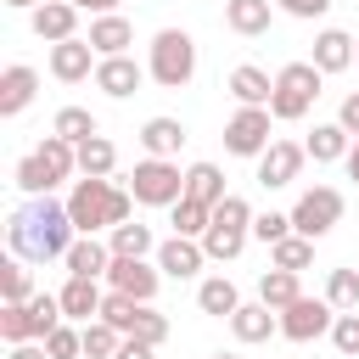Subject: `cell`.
I'll use <instances>...</instances> for the list:
<instances>
[{
    "instance_id": "obj_27",
    "label": "cell",
    "mask_w": 359,
    "mask_h": 359,
    "mask_svg": "<svg viewBox=\"0 0 359 359\" xmlns=\"http://www.w3.org/2000/svg\"><path fill=\"white\" fill-rule=\"evenodd\" d=\"M297 297H303V286H297V269H275V264H269V269L258 275V303H269L275 314H280V309H292Z\"/></svg>"
},
{
    "instance_id": "obj_46",
    "label": "cell",
    "mask_w": 359,
    "mask_h": 359,
    "mask_svg": "<svg viewBox=\"0 0 359 359\" xmlns=\"http://www.w3.org/2000/svg\"><path fill=\"white\" fill-rule=\"evenodd\" d=\"M337 123H342L348 135H359V90H348V95H342V107H337Z\"/></svg>"
},
{
    "instance_id": "obj_13",
    "label": "cell",
    "mask_w": 359,
    "mask_h": 359,
    "mask_svg": "<svg viewBox=\"0 0 359 359\" xmlns=\"http://www.w3.org/2000/svg\"><path fill=\"white\" fill-rule=\"evenodd\" d=\"M151 258H157V269H163L168 280H196L202 264H208V252H202L196 236H168V241H157Z\"/></svg>"
},
{
    "instance_id": "obj_10",
    "label": "cell",
    "mask_w": 359,
    "mask_h": 359,
    "mask_svg": "<svg viewBox=\"0 0 359 359\" xmlns=\"http://www.w3.org/2000/svg\"><path fill=\"white\" fill-rule=\"evenodd\" d=\"M45 67H50V79H62V84H84V79H95V67H101V50H95L84 34H73V39L50 45Z\"/></svg>"
},
{
    "instance_id": "obj_26",
    "label": "cell",
    "mask_w": 359,
    "mask_h": 359,
    "mask_svg": "<svg viewBox=\"0 0 359 359\" xmlns=\"http://www.w3.org/2000/svg\"><path fill=\"white\" fill-rule=\"evenodd\" d=\"M107 247H112V258H151L157 252V236H151V224L123 219V224L107 230Z\"/></svg>"
},
{
    "instance_id": "obj_18",
    "label": "cell",
    "mask_w": 359,
    "mask_h": 359,
    "mask_svg": "<svg viewBox=\"0 0 359 359\" xmlns=\"http://www.w3.org/2000/svg\"><path fill=\"white\" fill-rule=\"evenodd\" d=\"M275 11H280L275 0H224V28L241 39H258V34H269Z\"/></svg>"
},
{
    "instance_id": "obj_41",
    "label": "cell",
    "mask_w": 359,
    "mask_h": 359,
    "mask_svg": "<svg viewBox=\"0 0 359 359\" xmlns=\"http://www.w3.org/2000/svg\"><path fill=\"white\" fill-rule=\"evenodd\" d=\"M45 348H50V359H84V325L62 320V325L45 337Z\"/></svg>"
},
{
    "instance_id": "obj_42",
    "label": "cell",
    "mask_w": 359,
    "mask_h": 359,
    "mask_svg": "<svg viewBox=\"0 0 359 359\" xmlns=\"http://www.w3.org/2000/svg\"><path fill=\"white\" fill-rule=\"evenodd\" d=\"M135 309H140L135 297H123V292H112V286H107V297H101V320H112L123 337H129V325H135Z\"/></svg>"
},
{
    "instance_id": "obj_21",
    "label": "cell",
    "mask_w": 359,
    "mask_h": 359,
    "mask_svg": "<svg viewBox=\"0 0 359 359\" xmlns=\"http://www.w3.org/2000/svg\"><path fill=\"white\" fill-rule=\"evenodd\" d=\"M353 45H359L353 34H342V28H320L309 62H314L320 73H348V67H353Z\"/></svg>"
},
{
    "instance_id": "obj_50",
    "label": "cell",
    "mask_w": 359,
    "mask_h": 359,
    "mask_svg": "<svg viewBox=\"0 0 359 359\" xmlns=\"http://www.w3.org/2000/svg\"><path fill=\"white\" fill-rule=\"evenodd\" d=\"M342 168H348V180L359 185V135H353V146H348V157H342Z\"/></svg>"
},
{
    "instance_id": "obj_34",
    "label": "cell",
    "mask_w": 359,
    "mask_h": 359,
    "mask_svg": "<svg viewBox=\"0 0 359 359\" xmlns=\"http://www.w3.org/2000/svg\"><path fill=\"white\" fill-rule=\"evenodd\" d=\"M118 348H123V331L112 325V320H84V359H118Z\"/></svg>"
},
{
    "instance_id": "obj_43",
    "label": "cell",
    "mask_w": 359,
    "mask_h": 359,
    "mask_svg": "<svg viewBox=\"0 0 359 359\" xmlns=\"http://www.w3.org/2000/svg\"><path fill=\"white\" fill-rule=\"evenodd\" d=\"M331 348L348 353V359H359V309L337 314V325H331Z\"/></svg>"
},
{
    "instance_id": "obj_45",
    "label": "cell",
    "mask_w": 359,
    "mask_h": 359,
    "mask_svg": "<svg viewBox=\"0 0 359 359\" xmlns=\"http://www.w3.org/2000/svg\"><path fill=\"white\" fill-rule=\"evenodd\" d=\"M286 17H297V22H314V17H325L331 11V0H275Z\"/></svg>"
},
{
    "instance_id": "obj_30",
    "label": "cell",
    "mask_w": 359,
    "mask_h": 359,
    "mask_svg": "<svg viewBox=\"0 0 359 359\" xmlns=\"http://www.w3.org/2000/svg\"><path fill=\"white\" fill-rule=\"evenodd\" d=\"M185 196H196V202H208V208H219L230 191H224V174H219V163H191L185 168Z\"/></svg>"
},
{
    "instance_id": "obj_51",
    "label": "cell",
    "mask_w": 359,
    "mask_h": 359,
    "mask_svg": "<svg viewBox=\"0 0 359 359\" xmlns=\"http://www.w3.org/2000/svg\"><path fill=\"white\" fill-rule=\"evenodd\" d=\"M6 6H17V11H34V6H39V0H6Z\"/></svg>"
},
{
    "instance_id": "obj_28",
    "label": "cell",
    "mask_w": 359,
    "mask_h": 359,
    "mask_svg": "<svg viewBox=\"0 0 359 359\" xmlns=\"http://www.w3.org/2000/svg\"><path fill=\"white\" fill-rule=\"evenodd\" d=\"M348 146H353V135H348L342 123H314V135L303 140V151H309L314 163H342Z\"/></svg>"
},
{
    "instance_id": "obj_36",
    "label": "cell",
    "mask_w": 359,
    "mask_h": 359,
    "mask_svg": "<svg viewBox=\"0 0 359 359\" xmlns=\"http://www.w3.org/2000/svg\"><path fill=\"white\" fill-rule=\"evenodd\" d=\"M50 129H56L62 140H73V146H79V140H90V135H101V123H95V112H90V107H62V112L50 118Z\"/></svg>"
},
{
    "instance_id": "obj_44",
    "label": "cell",
    "mask_w": 359,
    "mask_h": 359,
    "mask_svg": "<svg viewBox=\"0 0 359 359\" xmlns=\"http://www.w3.org/2000/svg\"><path fill=\"white\" fill-rule=\"evenodd\" d=\"M252 236H258L264 247H275L280 236H292V213H275V208H269V213H258V219H252Z\"/></svg>"
},
{
    "instance_id": "obj_12",
    "label": "cell",
    "mask_w": 359,
    "mask_h": 359,
    "mask_svg": "<svg viewBox=\"0 0 359 359\" xmlns=\"http://www.w3.org/2000/svg\"><path fill=\"white\" fill-rule=\"evenodd\" d=\"M303 163H309V151H303L297 140H269V151L258 157V185H264V191H286V185L303 174Z\"/></svg>"
},
{
    "instance_id": "obj_19",
    "label": "cell",
    "mask_w": 359,
    "mask_h": 359,
    "mask_svg": "<svg viewBox=\"0 0 359 359\" xmlns=\"http://www.w3.org/2000/svg\"><path fill=\"white\" fill-rule=\"evenodd\" d=\"M56 297H62V314L84 325V320H95V314H101V297H107V292H101V280H90V275H67Z\"/></svg>"
},
{
    "instance_id": "obj_31",
    "label": "cell",
    "mask_w": 359,
    "mask_h": 359,
    "mask_svg": "<svg viewBox=\"0 0 359 359\" xmlns=\"http://www.w3.org/2000/svg\"><path fill=\"white\" fill-rule=\"evenodd\" d=\"M34 151H39V163H45L56 180H73V174H79V146H73V140H62L56 129H50V135H45Z\"/></svg>"
},
{
    "instance_id": "obj_11",
    "label": "cell",
    "mask_w": 359,
    "mask_h": 359,
    "mask_svg": "<svg viewBox=\"0 0 359 359\" xmlns=\"http://www.w3.org/2000/svg\"><path fill=\"white\" fill-rule=\"evenodd\" d=\"M163 280L168 275L157 269V258H112V269H107V286L123 292V297H135V303H151Z\"/></svg>"
},
{
    "instance_id": "obj_22",
    "label": "cell",
    "mask_w": 359,
    "mask_h": 359,
    "mask_svg": "<svg viewBox=\"0 0 359 359\" xmlns=\"http://www.w3.org/2000/svg\"><path fill=\"white\" fill-rule=\"evenodd\" d=\"M224 90L236 95V107H269V95H275V79H269L264 67H252V62H241V67H230V79H224Z\"/></svg>"
},
{
    "instance_id": "obj_40",
    "label": "cell",
    "mask_w": 359,
    "mask_h": 359,
    "mask_svg": "<svg viewBox=\"0 0 359 359\" xmlns=\"http://www.w3.org/2000/svg\"><path fill=\"white\" fill-rule=\"evenodd\" d=\"M129 337H140V342L163 348V342H168V314H157L151 303H140V309H135V325H129Z\"/></svg>"
},
{
    "instance_id": "obj_39",
    "label": "cell",
    "mask_w": 359,
    "mask_h": 359,
    "mask_svg": "<svg viewBox=\"0 0 359 359\" xmlns=\"http://www.w3.org/2000/svg\"><path fill=\"white\" fill-rule=\"evenodd\" d=\"M0 337H6V342H39L28 303H6V309H0Z\"/></svg>"
},
{
    "instance_id": "obj_4",
    "label": "cell",
    "mask_w": 359,
    "mask_h": 359,
    "mask_svg": "<svg viewBox=\"0 0 359 359\" xmlns=\"http://www.w3.org/2000/svg\"><path fill=\"white\" fill-rule=\"evenodd\" d=\"M146 73H151L163 90H185V84L196 79V39H191L185 28H157V34H151Z\"/></svg>"
},
{
    "instance_id": "obj_14",
    "label": "cell",
    "mask_w": 359,
    "mask_h": 359,
    "mask_svg": "<svg viewBox=\"0 0 359 359\" xmlns=\"http://www.w3.org/2000/svg\"><path fill=\"white\" fill-rule=\"evenodd\" d=\"M28 28H34L45 45H62V39L79 34V6H73V0H39V6L28 11Z\"/></svg>"
},
{
    "instance_id": "obj_15",
    "label": "cell",
    "mask_w": 359,
    "mask_h": 359,
    "mask_svg": "<svg viewBox=\"0 0 359 359\" xmlns=\"http://www.w3.org/2000/svg\"><path fill=\"white\" fill-rule=\"evenodd\" d=\"M146 79H151V73H146L135 56H101V67H95V90L112 95V101H129Z\"/></svg>"
},
{
    "instance_id": "obj_24",
    "label": "cell",
    "mask_w": 359,
    "mask_h": 359,
    "mask_svg": "<svg viewBox=\"0 0 359 359\" xmlns=\"http://www.w3.org/2000/svg\"><path fill=\"white\" fill-rule=\"evenodd\" d=\"M180 146H185V123H180V118L157 112V118L140 123V151H146V157H174Z\"/></svg>"
},
{
    "instance_id": "obj_29",
    "label": "cell",
    "mask_w": 359,
    "mask_h": 359,
    "mask_svg": "<svg viewBox=\"0 0 359 359\" xmlns=\"http://www.w3.org/2000/svg\"><path fill=\"white\" fill-rule=\"evenodd\" d=\"M112 168H118V146H112L107 135L79 140V174H90V180H112Z\"/></svg>"
},
{
    "instance_id": "obj_53",
    "label": "cell",
    "mask_w": 359,
    "mask_h": 359,
    "mask_svg": "<svg viewBox=\"0 0 359 359\" xmlns=\"http://www.w3.org/2000/svg\"><path fill=\"white\" fill-rule=\"evenodd\" d=\"M353 67H359V45H353Z\"/></svg>"
},
{
    "instance_id": "obj_3",
    "label": "cell",
    "mask_w": 359,
    "mask_h": 359,
    "mask_svg": "<svg viewBox=\"0 0 359 359\" xmlns=\"http://www.w3.org/2000/svg\"><path fill=\"white\" fill-rule=\"evenodd\" d=\"M252 202L247 196H224L219 208H213V224H208V236H202V252H208V264H230V258H241V247L252 241Z\"/></svg>"
},
{
    "instance_id": "obj_25",
    "label": "cell",
    "mask_w": 359,
    "mask_h": 359,
    "mask_svg": "<svg viewBox=\"0 0 359 359\" xmlns=\"http://www.w3.org/2000/svg\"><path fill=\"white\" fill-rule=\"evenodd\" d=\"M196 309L213 314V320H230V314L241 309L236 280H230V275H202V280H196Z\"/></svg>"
},
{
    "instance_id": "obj_32",
    "label": "cell",
    "mask_w": 359,
    "mask_h": 359,
    "mask_svg": "<svg viewBox=\"0 0 359 359\" xmlns=\"http://www.w3.org/2000/svg\"><path fill=\"white\" fill-rule=\"evenodd\" d=\"M11 180H17V191H22V196H50V191L62 185V180H56V174H50V168L39 163V151H28V157H17V168H11Z\"/></svg>"
},
{
    "instance_id": "obj_1",
    "label": "cell",
    "mask_w": 359,
    "mask_h": 359,
    "mask_svg": "<svg viewBox=\"0 0 359 359\" xmlns=\"http://www.w3.org/2000/svg\"><path fill=\"white\" fill-rule=\"evenodd\" d=\"M6 241H11V252L28 258V264H56V258H67V247L79 241V224H73L67 202H56V196H28V208H17V213L6 219Z\"/></svg>"
},
{
    "instance_id": "obj_23",
    "label": "cell",
    "mask_w": 359,
    "mask_h": 359,
    "mask_svg": "<svg viewBox=\"0 0 359 359\" xmlns=\"http://www.w3.org/2000/svg\"><path fill=\"white\" fill-rule=\"evenodd\" d=\"M67 275H90V280H107V269H112V247L101 241V236H79L73 247H67Z\"/></svg>"
},
{
    "instance_id": "obj_17",
    "label": "cell",
    "mask_w": 359,
    "mask_h": 359,
    "mask_svg": "<svg viewBox=\"0 0 359 359\" xmlns=\"http://www.w3.org/2000/svg\"><path fill=\"white\" fill-rule=\"evenodd\" d=\"M39 95V73L28 67V62H11L6 73H0V118H17V112H28V101Z\"/></svg>"
},
{
    "instance_id": "obj_16",
    "label": "cell",
    "mask_w": 359,
    "mask_h": 359,
    "mask_svg": "<svg viewBox=\"0 0 359 359\" xmlns=\"http://www.w3.org/2000/svg\"><path fill=\"white\" fill-rule=\"evenodd\" d=\"M101 56H129V45H135V22L123 17V11H101V17H90V34H84Z\"/></svg>"
},
{
    "instance_id": "obj_5",
    "label": "cell",
    "mask_w": 359,
    "mask_h": 359,
    "mask_svg": "<svg viewBox=\"0 0 359 359\" xmlns=\"http://www.w3.org/2000/svg\"><path fill=\"white\" fill-rule=\"evenodd\" d=\"M320 84H325V73H320L314 62H286V67L275 73V95H269L275 123H297V118H309L314 101H320Z\"/></svg>"
},
{
    "instance_id": "obj_20",
    "label": "cell",
    "mask_w": 359,
    "mask_h": 359,
    "mask_svg": "<svg viewBox=\"0 0 359 359\" xmlns=\"http://www.w3.org/2000/svg\"><path fill=\"white\" fill-rule=\"evenodd\" d=\"M230 331H236V342H269V337H280V314L269 309V303H241L236 314H230Z\"/></svg>"
},
{
    "instance_id": "obj_38",
    "label": "cell",
    "mask_w": 359,
    "mask_h": 359,
    "mask_svg": "<svg viewBox=\"0 0 359 359\" xmlns=\"http://www.w3.org/2000/svg\"><path fill=\"white\" fill-rule=\"evenodd\" d=\"M325 297H331L337 314L359 309V269H331V275H325Z\"/></svg>"
},
{
    "instance_id": "obj_33",
    "label": "cell",
    "mask_w": 359,
    "mask_h": 359,
    "mask_svg": "<svg viewBox=\"0 0 359 359\" xmlns=\"http://www.w3.org/2000/svg\"><path fill=\"white\" fill-rule=\"evenodd\" d=\"M168 224H174V236H208V224H213V208L208 202H196V196H180L174 208H168Z\"/></svg>"
},
{
    "instance_id": "obj_52",
    "label": "cell",
    "mask_w": 359,
    "mask_h": 359,
    "mask_svg": "<svg viewBox=\"0 0 359 359\" xmlns=\"http://www.w3.org/2000/svg\"><path fill=\"white\" fill-rule=\"evenodd\" d=\"M213 359H241V353H213Z\"/></svg>"
},
{
    "instance_id": "obj_2",
    "label": "cell",
    "mask_w": 359,
    "mask_h": 359,
    "mask_svg": "<svg viewBox=\"0 0 359 359\" xmlns=\"http://www.w3.org/2000/svg\"><path fill=\"white\" fill-rule=\"evenodd\" d=\"M67 213H73L79 236H101V230L135 219V191L118 185V180H90V174H79L73 191H67Z\"/></svg>"
},
{
    "instance_id": "obj_9",
    "label": "cell",
    "mask_w": 359,
    "mask_h": 359,
    "mask_svg": "<svg viewBox=\"0 0 359 359\" xmlns=\"http://www.w3.org/2000/svg\"><path fill=\"white\" fill-rule=\"evenodd\" d=\"M331 325H337L331 297H297L292 309H280V337L286 342H320V337H331Z\"/></svg>"
},
{
    "instance_id": "obj_6",
    "label": "cell",
    "mask_w": 359,
    "mask_h": 359,
    "mask_svg": "<svg viewBox=\"0 0 359 359\" xmlns=\"http://www.w3.org/2000/svg\"><path fill=\"white\" fill-rule=\"evenodd\" d=\"M123 185L135 191L140 208H174V202L185 196V168H180L174 157H140Z\"/></svg>"
},
{
    "instance_id": "obj_37",
    "label": "cell",
    "mask_w": 359,
    "mask_h": 359,
    "mask_svg": "<svg viewBox=\"0 0 359 359\" xmlns=\"http://www.w3.org/2000/svg\"><path fill=\"white\" fill-rule=\"evenodd\" d=\"M0 292H6V303H28L34 297V269H28V258H6L0 264Z\"/></svg>"
},
{
    "instance_id": "obj_49",
    "label": "cell",
    "mask_w": 359,
    "mask_h": 359,
    "mask_svg": "<svg viewBox=\"0 0 359 359\" xmlns=\"http://www.w3.org/2000/svg\"><path fill=\"white\" fill-rule=\"evenodd\" d=\"M73 6H79V11H90V17H101V11H118L123 0H73Z\"/></svg>"
},
{
    "instance_id": "obj_35",
    "label": "cell",
    "mask_w": 359,
    "mask_h": 359,
    "mask_svg": "<svg viewBox=\"0 0 359 359\" xmlns=\"http://www.w3.org/2000/svg\"><path fill=\"white\" fill-rule=\"evenodd\" d=\"M269 264H275V269H297V275H303V269L314 264V241L292 230V236H280V241L269 247Z\"/></svg>"
},
{
    "instance_id": "obj_47",
    "label": "cell",
    "mask_w": 359,
    "mask_h": 359,
    "mask_svg": "<svg viewBox=\"0 0 359 359\" xmlns=\"http://www.w3.org/2000/svg\"><path fill=\"white\" fill-rule=\"evenodd\" d=\"M6 359H50L45 342H6Z\"/></svg>"
},
{
    "instance_id": "obj_48",
    "label": "cell",
    "mask_w": 359,
    "mask_h": 359,
    "mask_svg": "<svg viewBox=\"0 0 359 359\" xmlns=\"http://www.w3.org/2000/svg\"><path fill=\"white\" fill-rule=\"evenodd\" d=\"M157 348L151 342H140V337H123V348H118V359H151Z\"/></svg>"
},
{
    "instance_id": "obj_7",
    "label": "cell",
    "mask_w": 359,
    "mask_h": 359,
    "mask_svg": "<svg viewBox=\"0 0 359 359\" xmlns=\"http://www.w3.org/2000/svg\"><path fill=\"white\" fill-rule=\"evenodd\" d=\"M337 224H342V191H337V185H309V191L292 202V230H297V236L320 241V236H331Z\"/></svg>"
},
{
    "instance_id": "obj_8",
    "label": "cell",
    "mask_w": 359,
    "mask_h": 359,
    "mask_svg": "<svg viewBox=\"0 0 359 359\" xmlns=\"http://www.w3.org/2000/svg\"><path fill=\"white\" fill-rule=\"evenodd\" d=\"M269 123H275V112H269V107H236V112H230V123H224V151H230V157H252V163H258V157L269 151V140H275V135H269Z\"/></svg>"
}]
</instances>
